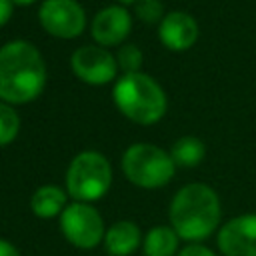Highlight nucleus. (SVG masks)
<instances>
[{"instance_id": "20", "label": "nucleus", "mask_w": 256, "mask_h": 256, "mask_svg": "<svg viewBox=\"0 0 256 256\" xmlns=\"http://www.w3.org/2000/svg\"><path fill=\"white\" fill-rule=\"evenodd\" d=\"M12 0H0V28L10 20L12 16Z\"/></svg>"}, {"instance_id": "18", "label": "nucleus", "mask_w": 256, "mask_h": 256, "mask_svg": "<svg viewBox=\"0 0 256 256\" xmlns=\"http://www.w3.org/2000/svg\"><path fill=\"white\" fill-rule=\"evenodd\" d=\"M136 14L140 20H144L146 24L158 22L162 20V4L160 0H138L136 2Z\"/></svg>"}, {"instance_id": "8", "label": "nucleus", "mask_w": 256, "mask_h": 256, "mask_svg": "<svg viewBox=\"0 0 256 256\" xmlns=\"http://www.w3.org/2000/svg\"><path fill=\"white\" fill-rule=\"evenodd\" d=\"M72 72L86 84H106L116 78V56L102 46H80L70 58Z\"/></svg>"}, {"instance_id": "19", "label": "nucleus", "mask_w": 256, "mask_h": 256, "mask_svg": "<svg viewBox=\"0 0 256 256\" xmlns=\"http://www.w3.org/2000/svg\"><path fill=\"white\" fill-rule=\"evenodd\" d=\"M178 256H216L210 248H206V246H200V244H190V246H184L180 252H178Z\"/></svg>"}, {"instance_id": "2", "label": "nucleus", "mask_w": 256, "mask_h": 256, "mask_svg": "<svg viewBox=\"0 0 256 256\" xmlns=\"http://www.w3.org/2000/svg\"><path fill=\"white\" fill-rule=\"evenodd\" d=\"M170 222L174 232L184 240L208 238L220 222L218 194L200 182L180 188L170 204Z\"/></svg>"}, {"instance_id": "10", "label": "nucleus", "mask_w": 256, "mask_h": 256, "mask_svg": "<svg viewBox=\"0 0 256 256\" xmlns=\"http://www.w3.org/2000/svg\"><path fill=\"white\" fill-rule=\"evenodd\" d=\"M198 34H200L198 22L186 12H178V10L168 12L158 24L160 42L174 52H182L194 46V42L198 40Z\"/></svg>"}, {"instance_id": "15", "label": "nucleus", "mask_w": 256, "mask_h": 256, "mask_svg": "<svg viewBox=\"0 0 256 256\" xmlns=\"http://www.w3.org/2000/svg\"><path fill=\"white\" fill-rule=\"evenodd\" d=\"M206 154V148H204V142L198 140L196 136H182L174 142L172 150H170V158L176 166H182V168H192L196 164L202 162Z\"/></svg>"}, {"instance_id": "17", "label": "nucleus", "mask_w": 256, "mask_h": 256, "mask_svg": "<svg viewBox=\"0 0 256 256\" xmlns=\"http://www.w3.org/2000/svg\"><path fill=\"white\" fill-rule=\"evenodd\" d=\"M116 62L118 66L124 70V74H134V72H140V66H142V52L138 46L134 44H124L120 46L118 54H116Z\"/></svg>"}, {"instance_id": "16", "label": "nucleus", "mask_w": 256, "mask_h": 256, "mask_svg": "<svg viewBox=\"0 0 256 256\" xmlns=\"http://www.w3.org/2000/svg\"><path fill=\"white\" fill-rule=\"evenodd\" d=\"M18 130H20V118L16 110L10 104L0 102V146L10 144L18 136Z\"/></svg>"}, {"instance_id": "6", "label": "nucleus", "mask_w": 256, "mask_h": 256, "mask_svg": "<svg viewBox=\"0 0 256 256\" xmlns=\"http://www.w3.org/2000/svg\"><path fill=\"white\" fill-rule=\"evenodd\" d=\"M60 228L64 238L82 250L96 248L104 240V220L100 212L88 202H74L60 214Z\"/></svg>"}, {"instance_id": "7", "label": "nucleus", "mask_w": 256, "mask_h": 256, "mask_svg": "<svg viewBox=\"0 0 256 256\" xmlns=\"http://www.w3.org/2000/svg\"><path fill=\"white\" fill-rule=\"evenodd\" d=\"M38 18L48 34L62 40L76 38L86 28L84 8L76 0H44Z\"/></svg>"}, {"instance_id": "22", "label": "nucleus", "mask_w": 256, "mask_h": 256, "mask_svg": "<svg viewBox=\"0 0 256 256\" xmlns=\"http://www.w3.org/2000/svg\"><path fill=\"white\" fill-rule=\"evenodd\" d=\"M36 0H12V4H16V6H30V4H34Z\"/></svg>"}, {"instance_id": "21", "label": "nucleus", "mask_w": 256, "mask_h": 256, "mask_svg": "<svg viewBox=\"0 0 256 256\" xmlns=\"http://www.w3.org/2000/svg\"><path fill=\"white\" fill-rule=\"evenodd\" d=\"M0 256H20V252L16 250L14 244H10L8 240L0 238Z\"/></svg>"}, {"instance_id": "11", "label": "nucleus", "mask_w": 256, "mask_h": 256, "mask_svg": "<svg viewBox=\"0 0 256 256\" xmlns=\"http://www.w3.org/2000/svg\"><path fill=\"white\" fill-rule=\"evenodd\" d=\"M132 28L130 12L122 6H108L100 10L92 20V38L100 46L120 44Z\"/></svg>"}, {"instance_id": "13", "label": "nucleus", "mask_w": 256, "mask_h": 256, "mask_svg": "<svg viewBox=\"0 0 256 256\" xmlns=\"http://www.w3.org/2000/svg\"><path fill=\"white\" fill-rule=\"evenodd\" d=\"M30 208L34 216L44 218V220L60 216L66 208V194L58 186H52V184L40 186L30 198Z\"/></svg>"}, {"instance_id": "4", "label": "nucleus", "mask_w": 256, "mask_h": 256, "mask_svg": "<svg viewBox=\"0 0 256 256\" xmlns=\"http://www.w3.org/2000/svg\"><path fill=\"white\" fill-rule=\"evenodd\" d=\"M112 184L110 162L96 150L76 154L66 172V190L78 202L102 198Z\"/></svg>"}, {"instance_id": "12", "label": "nucleus", "mask_w": 256, "mask_h": 256, "mask_svg": "<svg viewBox=\"0 0 256 256\" xmlns=\"http://www.w3.org/2000/svg\"><path fill=\"white\" fill-rule=\"evenodd\" d=\"M140 244V228L130 220L112 224L104 234V246L112 256H130Z\"/></svg>"}, {"instance_id": "23", "label": "nucleus", "mask_w": 256, "mask_h": 256, "mask_svg": "<svg viewBox=\"0 0 256 256\" xmlns=\"http://www.w3.org/2000/svg\"><path fill=\"white\" fill-rule=\"evenodd\" d=\"M118 2H126V4H130V2H138V0H118Z\"/></svg>"}, {"instance_id": "5", "label": "nucleus", "mask_w": 256, "mask_h": 256, "mask_svg": "<svg viewBox=\"0 0 256 256\" xmlns=\"http://www.w3.org/2000/svg\"><path fill=\"white\" fill-rule=\"evenodd\" d=\"M174 170L170 154L154 144H132L122 156L124 176L140 188H162L172 180Z\"/></svg>"}, {"instance_id": "9", "label": "nucleus", "mask_w": 256, "mask_h": 256, "mask_svg": "<svg viewBox=\"0 0 256 256\" xmlns=\"http://www.w3.org/2000/svg\"><path fill=\"white\" fill-rule=\"evenodd\" d=\"M218 248L224 256H256V214L228 220L218 232Z\"/></svg>"}, {"instance_id": "3", "label": "nucleus", "mask_w": 256, "mask_h": 256, "mask_svg": "<svg viewBox=\"0 0 256 256\" xmlns=\"http://www.w3.org/2000/svg\"><path fill=\"white\" fill-rule=\"evenodd\" d=\"M112 98L116 108L128 120L142 126L162 120L168 108V100L160 84L142 72L122 74L114 84Z\"/></svg>"}, {"instance_id": "1", "label": "nucleus", "mask_w": 256, "mask_h": 256, "mask_svg": "<svg viewBox=\"0 0 256 256\" xmlns=\"http://www.w3.org/2000/svg\"><path fill=\"white\" fill-rule=\"evenodd\" d=\"M46 84V64L40 50L24 40L0 48V98L6 104L34 100Z\"/></svg>"}, {"instance_id": "14", "label": "nucleus", "mask_w": 256, "mask_h": 256, "mask_svg": "<svg viewBox=\"0 0 256 256\" xmlns=\"http://www.w3.org/2000/svg\"><path fill=\"white\" fill-rule=\"evenodd\" d=\"M178 234L170 226H156L144 238V256H174L178 248Z\"/></svg>"}]
</instances>
